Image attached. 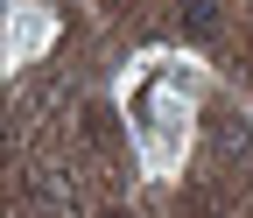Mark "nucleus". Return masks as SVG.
<instances>
[{"label": "nucleus", "mask_w": 253, "mask_h": 218, "mask_svg": "<svg viewBox=\"0 0 253 218\" xmlns=\"http://www.w3.org/2000/svg\"><path fill=\"white\" fill-rule=\"evenodd\" d=\"M36 197L63 218V211H71V176H49V169H36Z\"/></svg>", "instance_id": "nucleus-2"}, {"label": "nucleus", "mask_w": 253, "mask_h": 218, "mask_svg": "<svg viewBox=\"0 0 253 218\" xmlns=\"http://www.w3.org/2000/svg\"><path fill=\"white\" fill-rule=\"evenodd\" d=\"M183 28L190 36H211L218 28V0H183Z\"/></svg>", "instance_id": "nucleus-3"}, {"label": "nucleus", "mask_w": 253, "mask_h": 218, "mask_svg": "<svg viewBox=\"0 0 253 218\" xmlns=\"http://www.w3.org/2000/svg\"><path fill=\"white\" fill-rule=\"evenodd\" d=\"M49 43V14H36V7H21L14 14V56H36Z\"/></svg>", "instance_id": "nucleus-1"}]
</instances>
